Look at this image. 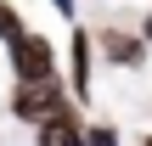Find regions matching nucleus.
<instances>
[{
  "instance_id": "1a4fd4ad",
  "label": "nucleus",
  "mask_w": 152,
  "mask_h": 146,
  "mask_svg": "<svg viewBox=\"0 0 152 146\" xmlns=\"http://www.w3.org/2000/svg\"><path fill=\"white\" fill-rule=\"evenodd\" d=\"M141 39H147V45H152V11H147V17H141Z\"/></svg>"
},
{
  "instance_id": "423d86ee",
  "label": "nucleus",
  "mask_w": 152,
  "mask_h": 146,
  "mask_svg": "<svg viewBox=\"0 0 152 146\" xmlns=\"http://www.w3.org/2000/svg\"><path fill=\"white\" fill-rule=\"evenodd\" d=\"M85 146H124V135L113 124H85Z\"/></svg>"
},
{
  "instance_id": "20e7f679",
  "label": "nucleus",
  "mask_w": 152,
  "mask_h": 146,
  "mask_svg": "<svg viewBox=\"0 0 152 146\" xmlns=\"http://www.w3.org/2000/svg\"><path fill=\"white\" fill-rule=\"evenodd\" d=\"M68 90L79 96V101H90V79H96V34L90 28H79L73 23V39H68Z\"/></svg>"
},
{
  "instance_id": "f257e3e1",
  "label": "nucleus",
  "mask_w": 152,
  "mask_h": 146,
  "mask_svg": "<svg viewBox=\"0 0 152 146\" xmlns=\"http://www.w3.org/2000/svg\"><path fill=\"white\" fill-rule=\"evenodd\" d=\"M73 90H68V79L56 73V79H39V84H11V96H6V107H11V118L17 124H45V118H56V113H73V101H68Z\"/></svg>"
},
{
  "instance_id": "39448f33",
  "label": "nucleus",
  "mask_w": 152,
  "mask_h": 146,
  "mask_svg": "<svg viewBox=\"0 0 152 146\" xmlns=\"http://www.w3.org/2000/svg\"><path fill=\"white\" fill-rule=\"evenodd\" d=\"M34 146H85V118L79 113H56L34 129Z\"/></svg>"
},
{
  "instance_id": "6e6552de",
  "label": "nucleus",
  "mask_w": 152,
  "mask_h": 146,
  "mask_svg": "<svg viewBox=\"0 0 152 146\" xmlns=\"http://www.w3.org/2000/svg\"><path fill=\"white\" fill-rule=\"evenodd\" d=\"M51 6H56V11H62L68 23H79V0H51Z\"/></svg>"
},
{
  "instance_id": "7ed1b4c3",
  "label": "nucleus",
  "mask_w": 152,
  "mask_h": 146,
  "mask_svg": "<svg viewBox=\"0 0 152 146\" xmlns=\"http://www.w3.org/2000/svg\"><path fill=\"white\" fill-rule=\"evenodd\" d=\"M96 45H102V62H113L118 73H135V68H147V39L141 34H130V28H118V23H107L102 34H96Z\"/></svg>"
},
{
  "instance_id": "f03ea898",
  "label": "nucleus",
  "mask_w": 152,
  "mask_h": 146,
  "mask_svg": "<svg viewBox=\"0 0 152 146\" xmlns=\"http://www.w3.org/2000/svg\"><path fill=\"white\" fill-rule=\"evenodd\" d=\"M6 62H11V84H39L56 79V45L34 28H23L17 39H6Z\"/></svg>"
},
{
  "instance_id": "9d476101",
  "label": "nucleus",
  "mask_w": 152,
  "mask_h": 146,
  "mask_svg": "<svg viewBox=\"0 0 152 146\" xmlns=\"http://www.w3.org/2000/svg\"><path fill=\"white\" fill-rule=\"evenodd\" d=\"M141 146H152V135H147V141H141Z\"/></svg>"
},
{
  "instance_id": "0eeeda50",
  "label": "nucleus",
  "mask_w": 152,
  "mask_h": 146,
  "mask_svg": "<svg viewBox=\"0 0 152 146\" xmlns=\"http://www.w3.org/2000/svg\"><path fill=\"white\" fill-rule=\"evenodd\" d=\"M17 34H23V17L11 0H0V39H17Z\"/></svg>"
}]
</instances>
